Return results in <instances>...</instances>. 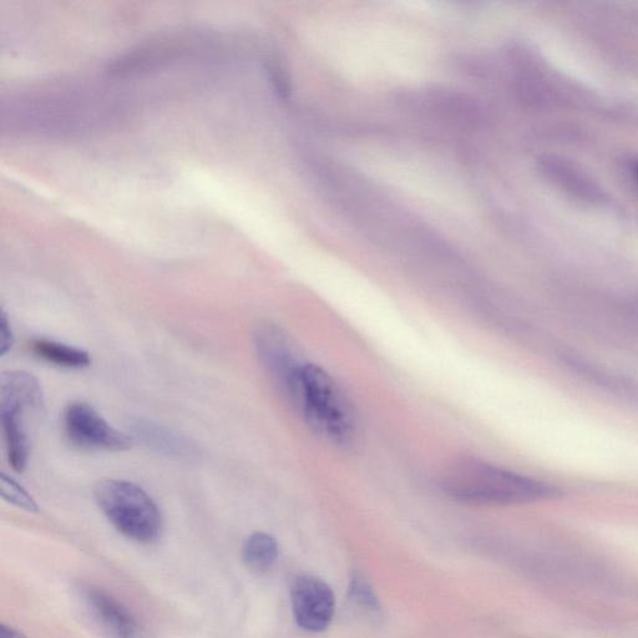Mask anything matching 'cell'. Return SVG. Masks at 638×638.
<instances>
[{
	"instance_id": "obj_2",
	"label": "cell",
	"mask_w": 638,
	"mask_h": 638,
	"mask_svg": "<svg viewBox=\"0 0 638 638\" xmlns=\"http://www.w3.org/2000/svg\"><path fill=\"white\" fill-rule=\"evenodd\" d=\"M287 396L301 410L313 432L341 447L356 442V410L336 379L322 367L303 363Z\"/></svg>"
},
{
	"instance_id": "obj_5",
	"label": "cell",
	"mask_w": 638,
	"mask_h": 638,
	"mask_svg": "<svg viewBox=\"0 0 638 638\" xmlns=\"http://www.w3.org/2000/svg\"><path fill=\"white\" fill-rule=\"evenodd\" d=\"M65 432L81 448L123 452L133 439L110 425L91 405L72 403L64 414Z\"/></svg>"
},
{
	"instance_id": "obj_15",
	"label": "cell",
	"mask_w": 638,
	"mask_h": 638,
	"mask_svg": "<svg viewBox=\"0 0 638 638\" xmlns=\"http://www.w3.org/2000/svg\"><path fill=\"white\" fill-rule=\"evenodd\" d=\"M14 343L13 331L12 327H10V322L2 312V318H0V353L2 356L8 353L9 349L12 348Z\"/></svg>"
},
{
	"instance_id": "obj_16",
	"label": "cell",
	"mask_w": 638,
	"mask_h": 638,
	"mask_svg": "<svg viewBox=\"0 0 638 638\" xmlns=\"http://www.w3.org/2000/svg\"><path fill=\"white\" fill-rule=\"evenodd\" d=\"M0 638H28L22 632L13 629V627L2 624L0 626Z\"/></svg>"
},
{
	"instance_id": "obj_10",
	"label": "cell",
	"mask_w": 638,
	"mask_h": 638,
	"mask_svg": "<svg viewBox=\"0 0 638 638\" xmlns=\"http://www.w3.org/2000/svg\"><path fill=\"white\" fill-rule=\"evenodd\" d=\"M24 410L2 408V422L9 463L15 472H23L29 457V440L24 425Z\"/></svg>"
},
{
	"instance_id": "obj_12",
	"label": "cell",
	"mask_w": 638,
	"mask_h": 638,
	"mask_svg": "<svg viewBox=\"0 0 638 638\" xmlns=\"http://www.w3.org/2000/svg\"><path fill=\"white\" fill-rule=\"evenodd\" d=\"M243 561L256 572L271 569L278 558V544L272 535L255 533L247 539L243 546Z\"/></svg>"
},
{
	"instance_id": "obj_8",
	"label": "cell",
	"mask_w": 638,
	"mask_h": 638,
	"mask_svg": "<svg viewBox=\"0 0 638 638\" xmlns=\"http://www.w3.org/2000/svg\"><path fill=\"white\" fill-rule=\"evenodd\" d=\"M43 391L32 373H4L0 381V408H17L27 412L42 408Z\"/></svg>"
},
{
	"instance_id": "obj_11",
	"label": "cell",
	"mask_w": 638,
	"mask_h": 638,
	"mask_svg": "<svg viewBox=\"0 0 638 638\" xmlns=\"http://www.w3.org/2000/svg\"><path fill=\"white\" fill-rule=\"evenodd\" d=\"M32 351L44 361L59 367L79 369L88 367L91 363L89 353L83 351V349L49 341V339H34Z\"/></svg>"
},
{
	"instance_id": "obj_7",
	"label": "cell",
	"mask_w": 638,
	"mask_h": 638,
	"mask_svg": "<svg viewBox=\"0 0 638 638\" xmlns=\"http://www.w3.org/2000/svg\"><path fill=\"white\" fill-rule=\"evenodd\" d=\"M258 356L263 366L288 393L303 363L298 361L290 338L276 326H266L257 333Z\"/></svg>"
},
{
	"instance_id": "obj_6",
	"label": "cell",
	"mask_w": 638,
	"mask_h": 638,
	"mask_svg": "<svg viewBox=\"0 0 638 638\" xmlns=\"http://www.w3.org/2000/svg\"><path fill=\"white\" fill-rule=\"evenodd\" d=\"M291 597L293 616L301 629L321 632L331 624L336 600L326 582L315 576H298Z\"/></svg>"
},
{
	"instance_id": "obj_3",
	"label": "cell",
	"mask_w": 638,
	"mask_h": 638,
	"mask_svg": "<svg viewBox=\"0 0 638 638\" xmlns=\"http://www.w3.org/2000/svg\"><path fill=\"white\" fill-rule=\"evenodd\" d=\"M95 499L106 518L125 538L140 544L158 540L162 528L160 510L139 485L126 480H103L96 485Z\"/></svg>"
},
{
	"instance_id": "obj_1",
	"label": "cell",
	"mask_w": 638,
	"mask_h": 638,
	"mask_svg": "<svg viewBox=\"0 0 638 638\" xmlns=\"http://www.w3.org/2000/svg\"><path fill=\"white\" fill-rule=\"evenodd\" d=\"M443 489L460 503L506 506L559 498L560 490L543 481L477 459H465L444 475Z\"/></svg>"
},
{
	"instance_id": "obj_14",
	"label": "cell",
	"mask_w": 638,
	"mask_h": 638,
	"mask_svg": "<svg viewBox=\"0 0 638 638\" xmlns=\"http://www.w3.org/2000/svg\"><path fill=\"white\" fill-rule=\"evenodd\" d=\"M351 599L361 606L364 610L377 611L378 600L376 595L369 586L368 582L362 575L354 574L351 581Z\"/></svg>"
},
{
	"instance_id": "obj_13",
	"label": "cell",
	"mask_w": 638,
	"mask_h": 638,
	"mask_svg": "<svg viewBox=\"0 0 638 638\" xmlns=\"http://www.w3.org/2000/svg\"><path fill=\"white\" fill-rule=\"evenodd\" d=\"M0 491L4 500L8 503L18 506V508L27 510L29 513H37L38 505L35 503L28 491L19 485L17 481L2 474L0 477Z\"/></svg>"
},
{
	"instance_id": "obj_4",
	"label": "cell",
	"mask_w": 638,
	"mask_h": 638,
	"mask_svg": "<svg viewBox=\"0 0 638 638\" xmlns=\"http://www.w3.org/2000/svg\"><path fill=\"white\" fill-rule=\"evenodd\" d=\"M78 600L86 619L104 638H153L146 627L114 597L93 586H81Z\"/></svg>"
},
{
	"instance_id": "obj_9",
	"label": "cell",
	"mask_w": 638,
	"mask_h": 638,
	"mask_svg": "<svg viewBox=\"0 0 638 638\" xmlns=\"http://www.w3.org/2000/svg\"><path fill=\"white\" fill-rule=\"evenodd\" d=\"M134 433L146 447L166 457L190 459L195 455L194 445L189 440L159 424L140 420L134 425Z\"/></svg>"
}]
</instances>
